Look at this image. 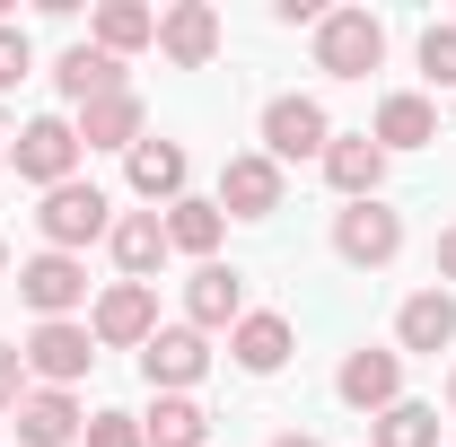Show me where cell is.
Instances as JSON below:
<instances>
[{
    "label": "cell",
    "mask_w": 456,
    "mask_h": 447,
    "mask_svg": "<svg viewBox=\"0 0 456 447\" xmlns=\"http://www.w3.org/2000/svg\"><path fill=\"white\" fill-rule=\"evenodd\" d=\"M79 132H70V114H27L18 132H9V167H18V184H36V193H53V184H70L79 175Z\"/></svg>",
    "instance_id": "cell-1"
},
{
    "label": "cell",
    "mask_w": 456,
    "mask_h": 447,
    "mask_svg": "<svg viewBox=\"0 0 456 447\" xmlns=\"http://www.w3.org/2000/svg\"><path fill=\"white\" fill-rule=\"evenodd\" d=\"M325 150H334V114H325V97L281 88V97L264 106V158H273V167H307V158H325Z\"/></svg>",
    "instance_id": "cell-2"
},
{
    "label": "cell",
    "mask_w": 456,
    "mask_h": 447,
    "mask_svg": "<svg viewBox=\"0 0 456 447\" xmlns=\"http://www.w3.org/2000/svg\"><path fill=\"white\" fill-rule=\"evenodd\" d=\"M36 237H45L53 255H88L97 237H114V202L97 193V184H79V175H70V184H53V193H45Z\"/></svg>",
    "instance_id": "cell-3"
},
{
    "label": "cell",
    "mask_w": 456,
    "mask_h": 447,
    "mask_svg": "<svg viewBox=\"0 0 456 447\" xmlns=\"http://www.w3.org/2000/svg\"><path fill=\"white\" fill-rule=\"evenodd\" d=\"M387 61V18L378 9H325L316 27V70L325 79H369Z\"/></svg>",
    "instance_id": "cell-4"
},
{
    "label": "cell",
    "mask_w": 456,
    "mask_h": 447,
    "mask_svg": "<svg viewBox=\"0 0 456 447\" xmlns=\"http://www.w3.org/2000/svg\"><path fill=\"white\" fill-rule=\"evenodd\" d=\"M18 360H27V378H36V386L79 394V378L97 369V334H88V316H61V325H36V334L18 342Z\"/></svg>",
    "instance_id": "cell-5"
},
{
    "label": "cell",
    "mask_w": 456,
    "mask_h": 447,
    "mask_svg": "<svg viewBox=\"0 0 456 447\" xmlns=\"http://www.w3.org/2000/svg\"><path fill=\"white\" fill-rule=\"evenodd\" d=\"M334 255L351 272H387L403 255V211H387V202H342L334 211Z\"/></svg>",
    "instance_id": "cell-6"
},
{
    "label": "cell",
    "mask_w": 456,
    "mask_h": 447,
    "mask_svg": "<svg viewBox=\"0 0 456 447\" xmlns=\"http://www.w3.org/2000/svg\"><path fill=\"white\" fill-rule=\"evenodd\" d=\"M88 334H97V351H141L159 334V289L150 280H106L97 307H88Z\"/></svg>",
    "instance_id": "cell-7"
},
{
    "label": "cell",
    "mask_w": 456,
    "mask_h": 447,
    "mask_svg": "<svg viewBox=\"0 0 456 447\" xmlns=\"http://www.w3.org/2000/svg\"><path fill=\"white\" fill-rule=\"evenodd\" d=\"M18 298L36 307V325H61V316H79V307H88V264L45 246V255H27V264H18Z\"/></svg>",
    "instance_id": "cell-8"
},
{
    "label": "cell",
    "mask_w": 456,
    "mask_h": 447,
    "mask_svg": "<svg viewBox=\"0 0 456 447\" xmlns=\"http://www.w3.org/2000/svg\"><path fill=\"white\" fill-rule=\"evenodd\" d=\"M141 378H150V394H193L202 378H211V334L159 325V334L141 342Z\"/></svg>",
    "instance_id": "cell-9"
},
{
    "label": "cell",
    "mask_w": 456,
    "mask_h": 447,
    "mask_svg": "<svg viewBox=\"0 0 456 447\" xmlns=\"http://www.w3.org/2000/svg\"><path fill=\"white\" fill-rule=\"evenodd\" d=\"M334 394L351 403V412H395L403 403V351H378V342H360V351H342V369H334Z\"/></svg>",
    "instance_id": "cell-10"
},
{
    "label": "cell",
    "mask_w": 456,
    "mask_h": 447,
    "mask_svg": "<svg viewBox=\"0 0 456 447\" xmlns=\"http://www.w3.org/2000/svg\"><path fill=\"white\" fill-rule=\"evenodd\" d=\"M395 351L403 360H439V351H456V289H412L395 307Z\"/></svg>",
    "instance_id": "cell-11"
},
{
    "label": "cell",
    "mask_w": 456,
    "mask_h": 447,
    "mask_svg": "<svg viewBox=\"0 0 456 447\" xmlns=\"http://www.w3.org/2000/svg\"><path fill=\"white\" fill-rule=\"evenodd\" d=\"M281 193H289V175L273 167L264 150H237V158L220 167V211H228V220H273Z\"/></svg>",
    "instance_id": "cell-12"
},
{
    "label": "cell",
    "mask_w": 456,
    "mask_h": 447,
    "mask_svg": "<svg viewBox=\"0 0 456 447\" xmlns=\"http://www.w3.org/2000/svg\"><path fill=\"white\" fill-rule=\"evenodd\" d=\"M237 316H246V272L237 264H193V280H184V325L193 334H237Z\"/></svg>",
    "instance_id": "cell-13"
},
{
    "label": "cell",
    "mask_w": 456,
    "mask_h": 447,
    "mask_svg": "<svg viewBox=\"0 0 456 447\" xmlns=\"http://www.w3.org/2000/svg\"><path fill=\"white\" fill-rule=\"evenodd\" d=\"M289 351H298V334H289L281 307H246V316H237V334H228V360H237L246 378H281Z\"/></svg>",
    "instance_id": "cell-14"
},
{
    "label": "cell",
    "mask_w": 456,
    "mask_h": 447,
    "mask_svg": "<svg viewBox=\"0 0 456 447\" xmlns=\"http://www.w3.org/2000/svg\"><path fill=\"white\" fill-rule=\"evenodd\" d=\"M220 9L211 0H175V9H159V53L175 61V70H202V61L220 53Z\"/></svg>",
    "instance_id": "cell-15"
},
{
    "label": "cell",
    "mask_w": 456,
    "mask_h": 447,
    "mask_svg": "<svg viewBox=\"0 0 456 447\" xmlns=\"http://www.w3.org/2000/svg\"><path fill=\"white\" fill-rule=\"evenodd\" d=\"M316 167H325V184H334L342 202H378V193H387V150H378L369 132H334V150H325Z\"/></svg>",
    "instance_id": "cell-16"
},
{
    "label": "cell",
    "mask_w": 456,
    "mask_h": 447,
    "mask_svg": "<svg viewBox=\"0 0 456 447\" xmlns=\"http://www.w3.org/2000/svg\"><path fill=\"white\" fill-rule=\"evenodd\" d=\"M70 132H79V150H123V158H132V150L150 141V114H141V97L123 88V97L79 106V114H70Z\"/></svg>",
    "instance_id": "cell-17"
},
{
    "label": "cell",
    "mask_w": 456,
    "mask_h": 447,
    "mask_svg": "<svg viewBox=\"0 0 456 447\" xmlns=\"http://www.w3.org/2000/svg\"><path fill=\"white\" fill-rule=\"evenodd\" d=\"M123 175H132V193L150 202V211H167V202H184V175H193V158H184V141H141L132 158H123Z\"/></svg>",
    "instance_id": "cell-18"
},
{
    "label": "cell",
    "mask_w": 456,
    "mask_h": 447,
    "mask_svg": "<svg viewBox=\"0 0 456 447\" xmlns=\"http://www.w3.org/2000/svg\"><path fill=\"white\" fill-rule=\"evenodd\" d=\"M114 272L123 280H150L159 289V264H167V220L159 211H114Z\"/></svg>",
    "instance_id": "cell-19"
},
{
    "label": "cell",
    "mask_w": 456,
    "mask_h": 447,
    "mask_svg": "<svg viewBox=\"0 0 456 447\" xmlns=\"http://www.w3.org/2000/svg\"><path fill=\"white\" fill-rule=\"evenodd\" d=\"M369 141H378L387 158H395V150H430V141H439V106H430L421 88H395V97H378Z\"/></svg>",
    "instance_id": "cell-20"
},
{
    "label": "cell",
    "mask_w": 456,
    "mask_h": 447,
    "mask_svg": "<svg viewBox=\"0 0 456 447\" xmlns=\"http://www.w3.org/2000/svg\"><path fill=\"white\" fill-rule=\"evenodd\" d=\"M53 88L70 97V114H79V106H97V97H123L132 70H123L114 53H97V45H70V53L53 61Z\"/></svg>",
    "instance_id": "cell-21"
},
{
    "label": "cell",
    "mask_w": 456,
    "mask_h": 447,
    "mask_svg": "<svg viewBox=\"0 0 456 447\" xmlns=\"http://www.w3.org/2000/svg\"><path fill=\"white\" fill-rule=\"evenodd\" d=\"M18 447H70L79 430H88V412H79V394H61V386H36L18 412Z\"/></svg>",
    "instance_id": "cell-22"
},
{
    "label": "cell",
    "mask_w": 456,
    "mask_h": 447,
    "mask_svg": "<svg viewBox=\"0 0 456 447\" xmlns=\"http://www.w3.org/2000/svg\"><path fill=\"white\" fill-rule=\"evenodd\" d=\"M159 220H167V255H193V264H220V237H228V211H220V202L184 193V202H167Z\"/></svg>",
    "instance_id": "cell-23"
},
{
    "label": "cell",
    "mask_w": 456,
    "mask_h": 447,
    "mask_svg": "<svg viewBox=\"0 0 456 447\" xmlns=\"http://www.w3.org/2000/svg\"><path fill=\"white\" fill-rule=\"evenodd\" d=\"M97 53H141V45H159V9L150 0H97V36H88Z\"/></svg>",
    "instance_id": "cell-24"
},
{
    "label": "cell",
    "mask_w": 456,
    "mask_h": 447,
    "mask_svg": "<svg viewBox=\"0 0 456 447\" xmlns=\"http://www.w3.org/2000/svg\"><path fill=\"white\" fill-rule=\"evenodd\" d=\"M141 439L150 447H211V412H202L193 394H159V403L141 412Z\"/></svg>",
    "instance_id": "cell-25"
},
{
    "label": "cell",
    "mask_w": 456,
    "mask_h": 447,
    "mask_svg": "<svg viewBox=\"0 0 456 447\" xmlns=\"http://www.w3.org/2000/svg\"><path fill=\"white\" fill-rule=\"evenodd\" d=\"M369 447H439V403H412L403 394L395 412L369 421Z\"/></svg>",
    "instance_id": "cell-26"
},
{
    "label": "cell",
    "mask_w": 456,
    "mask_h": 447,
    "mask_svg": "<svg viewBox=\"0 0 456 447\" xmlns=\"http://www.w3.org/2000/svg\"><path fill=\"white\" fill-rule=\"evenodd\" d=\"M421 79H430V88H456V27L448 18L421 27Z\"/></svg>",
    "instance_id": "cell-27"
},
{
    "label": "cell",
    "mask_w": 456,
    "mask_h": 447,
    "mask_svg": "<svg viewBox=\"0 0 456 447\" xmlns=\"http://www.w3.org/2000/svg\"><path fill=\"white\" fill-rule=\"evenodd\" d=\"M79 439H88V447H150V439H141V412H88Z\"/></svg>",
    "instance_id": "cell-28"
},
{
    "label": "cell",
    "mask_w": 456,
    "mask_h": 447,
    "mask_svg": "<svg viewBox=\"0 0 456 447\" xmlns=\"http://www.w3.org/2000/svg\"><path fill=\"white\" fill-rule=\"evenodd\" d=\"M27 70H36V45H27V27H0V97H9Z\"/></svg>",
    "instance_id": "cell-29"
},
{
    "label": "cell",
    "mask_w": 456,
    "mask_h": 447,
    "mask_svg": "<svg viewBox=\"0 0 456 447\" xmlns=\"http://www.w3.org/2000/svg\"><path fill=\"white\" fill-rule=\"evenodd\" d=\"M36 394V378H27V360H18V342H0V412H18Z\"/></svg>",
    "instance_id": "cell-30"
},
{
    "label": "cell",
    "mask_w": 456,
    "mask_h": 447,
    "mask_svg": "<svg viewBox=\"0 0 456 447\" xmlns=\"http://www.w3.org/2000/svg\"><path fill=\"white\" fill-rule=\"evenodd\" d=\"M439 289H456V228L439 237Z\"/></svg>",
    "instance_id": "cell-31"
},
{
    "label": "cell",
    "mask_w": 456,
    "mask_h": 447,
    "mask_svg": "<svg viewBox=\"0 0 456 447\" xmlns=\"http://www.w3.org/2000/svg\"><path fill=\"white\" fill-rule=\"evenodd\" d=\"M273 447H316V439H307V430H281V439H273Z\"/></svg>",
    "instance_id": "cell-32"
},
{
    "label": "cell",
    "mask_w": 456,
    "mask_h": 447,
    "mask_svg": "<svg viewBox=\"0 0 456 447\" xmlns=\"http://www.w3.org/2000/svg\"><path fill=\"white\" fill-rule=\"evenodd\" d=\"M448 412H456V369H448Z\"/></svg>",
    "instance_id": "cell-33"
},
{
    "label": "cell",
    "mask_w": 456,
    "mask_h": 447,
    "mask_svg": "<svg viewBox=\"0 0 456 447\" xmlns=\"http://www.w3.org/2000/svg\"><path fill=\"white\" fill-rule=\"evenodd\" d=\"M0 167H9V132H0Z\"/></svg>",
    "instance_id": "cell-34"
},
{
    "label": "cell",
    "mask_w": 456,
    "mask_h": 447,
    "mask_svg": "<svg viewBox=\"0 0 456 447\" xmlns=\"http://www.w3.org/2000/svg\"><path fill=\"white\" fill-rule=\"evenodd\" d=\"M0 272H9V246H0Z\"/></svg>",
    "instance_id": "cell-35"
}]
</instances>
